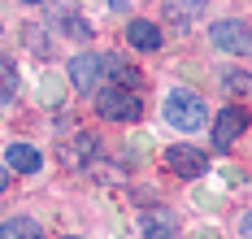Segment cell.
Here are the masks:
<instances>
[{
  "label": "cell",
  "instance_id": "1",
  "mask_svg": "<svg viewBox=\"0 0 252 239\" xmlns=\"http://www.w3.org/2000/svg\"><path fill=\"white\" fill-rule=\"evenodd\" d=\"M161 113H165V122H170L174 131H183V135H191V131L204 126V100L196 91H187V87H174V91L165 96Z\"/></svg>",
  "mask_w": 252,
  "mask_h": 239
},
{
  "label": "cell",
  "instance_id": "2",
  "mask_svg": "<svg viewBox=\"0 0 252 239\" xmlns=\"http://www.w3.org/2000/svg\"><path fill=\"white\" fill-rule=\"evenodd\" d=\"M96 113L104 122H135L144 113V100L139 91H122V87H100L96 91Z\"/></svg>",
  "mask_w": 252,
  "mask_h": 239
},
{
  "label": "cell",
  "instance_id": "3",
  "mask_svg": "<svg viewBox=\"0 0 252 239\" xmlns=\"http://www.w3.org/2000/svg\"><path fill=\"white\" fill-rule=\"evenodd\" d=\"M248 122H252V113H248L244 105L218 109V122H213V148H230L239 135L248 131Z\"/></svg>",
  "mask_w": 252,
  "mask_h": 239
},
{
  "label": "cell",
  "instance_id": "4",
  "mask_svg": "<svg viewBox=\"0 0 252 239\" xmlns=\"http://www.w3.org/2000/svg\"><path fill=\"white\" fill-rule=\"evenodd\" d=\"M165 170L178 174V179H204L209 157L200 148H191V144H174V148H165Z\"/></svg>",
  "mask_w": 252,
  "mask_h": 239
},
{
  "label": "cell",
  "instance_id": "5",
  "mask_svg": "<svg viewBox=\"0 0 252 239\" xmlns=\"http://www.w3.org/2000/svg\"><path fill=\"white\" fill-rule=\"evenodd\" d=\"M209 39H213L222 53H230V57H252V30L244 27V22H213Z\"/></svg>",
  "mask_w": 252,
  "mask_h": 239
},
{
  "label": "cell",
  "instance_id": "6",
  "mask_svg": "<svg viewBox=\"0 0 252 239\" xmlns=\"http://www.w3.org/2000/svg\"><path fill=\"white\" fill-rule=\"evenodd\" d=\"M70 83H74V91L78 96H87V91H96L100 87V74H104V57H96V53H78L74 61H70Z\"/></svg>",
  "mask_w": 252,
  "mask_h": 239
},
{
  "label": "cell",
  "instance_id": "7",
  "mask_svg": "<svg viewBox=\"0 0 252 239\" xmlns=\"http://www.w3.org/2000/svg\"><path fill=\"white\" fill-rule=\"evenodd\" d=\"M126 44H130V48H139V53H157L165 39H161V27H157V22H144V18H135V22L126 27Z\"/></svg>",
  "mask_w": 252,
  "mask_h": 239
},
{
  "label": "cell",
  "instance_id": "8",
  "mask_svg": "<svg viewBox=\"0 0 252 239\" xmlns=\"http://www.w3.org/2000/svg\"><path fill=\"white\" fill-rule=\"evenodd\" d=\"M144 239H178V217L170 209H148L144 213Z\"/></svg>",
  "mask_w": 252,
  "mask_h": 239
},
{
  "label": "cell",
  "instance_id": "9",
  "mask_svg": "<svg viewBox=\"0 0 252 239\" xmlns=\"http://www.w3.org/2000/svg\"><path fill=\"white\" fill-rule=\"evenodd\" d=\"M4 165H9V170H18V174H35V170L44 165V157H39V148H31V144H9Z\"/></svg>",
  "mask_w": 252,
  "mask_h": 239
},
{
  "label": "cell",
  "instance_id": "10",
  "mask_svg": "<svg viewBox=\"0 0 252 239\" xmlns=\"http://www.w3.org/2000/svg\"><path fill=\"white\" fill-rule=\"evenodd\" d=\"M104 70L113 74V87H122V91H139V83H144V74L122 57H104Z\"/></svg>",
  "mask_w": 252,
  "mask_h": 239
},
{
  "label": "cell",
  "instance_id": "11",
  "mask_svg": "<svg viewBox=\"0 0 252 239\" xmlns=\"http://www.w3.org/2000/svg\"><path fill=\"white\" fill-rule=\"evenodd\" d=\"M0 239H44V226L35 217H4L0 222Z\"/></svg>",
  "mask_w": 252,
  "mask_h": 239
},
{
  "label": "cell",
  "instance_id": "12",
  "mask_svg": "<svg viewBox=\"0 0 252 239\" xmlns=\"http://www.w3.org/2000/svg\"><path fill=\"white\" fill-rule=\"evenodd\" d=\"M92 152H96V135H87V131H78L74 139H70V148H65V161L70 165H83V161H92Z\"/></svg>",
  "mask_w": 252,
  "mask_h": 239
},
{
  "label": "cell",
  "instance_id": "13",
  "mask_svg": "<svg viewBox=\"0 0 252 239\" xmlns=\"http://www.w3.org/2000/svg\"><path fill=\"white\" fill-rule=\"evenodd\" d=\"M18 91V70H13V61L0 53V105H9V96Z\"/></svg>",
  "mask_w": 252,
  "mask_h": 239
},
{
  "label": "cell",
  "instance_id": "14",
  "mask_svg": "<svg viewBox=\"0 0 252 239\" xmlns=\"http://www.w3.org/2000/svg\"><path fill=\"white\" fill-rule=\"evenodd\" d=\"M222 87H226L230 96H252V74L248 70H226L222 74Z\"/></svg>",
  "mask_w": 252,
  "mask_h": 239
},
{
  "label": "cell",
  "instance_id": "15",
  "mask_svg": "<svg viewBox=\"0 0 252 239\" xmlns=\"http://www.w3.org/2000/svg\"><path fill=\"white\" fill-rule=\"evenodd\" d=\"M65 30H70L74 39H87V35H92V27H87L83 18H65Z\"/></svg>",
  "mask_w": 252,
  "mask_h": 239
},
{
  "label": "cell",
  "instance_id": "16",
  "mask_svg": "<svg viewBox=\"0 0 252 239\" xmlns=\"http://www.w3.org/2000/svg\"><path fill=\"white\" fill-rule=\"evenodd\" d=\"M239 231H244V239H252V209L244 213V222H239Z\"/></svg>",
  "mask_w": 252,
  "mask_h": 239
},
{
  "label": "cell",
  "instance_id": "17",
  "mask_svg": "<svg viewBox=\"0 0 252 239\" xmlns=\"http://www.w3.org/2000/svg\"><path fill=\"white\" fill-rule=\"evenodd\" d=\"M9 187V165H0V191Z\"/></svg>",
  "mask_w": 252,
  "mask_h": 239
},
{
  "label": "cell",
  "instance_id": "18",
  "mask_svg": "<svg viewBox=\"0 0 252 239\" xmlns=\"http://www.w3.org/2000/svg\"><path fill=\"white\" fill-rule=\"evenodd\" d=\"M65 239H74V235H65Z\"/></svg>",
  "mask_w": 252,
  "mask_h": 239
}]
</instances>
